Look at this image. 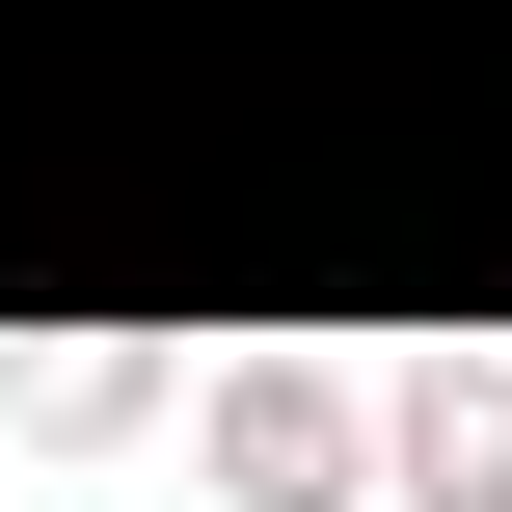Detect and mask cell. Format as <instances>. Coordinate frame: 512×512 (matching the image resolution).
Masks as SVG:
<instances>
[{
    "instance_id": "obj_1",
    "label": "cell",
    "mask_w": 512,
    "mask_h": 512,
    "mask_svg": "<svg viewBox=\"0 0 512 512\" xmlns=\"http://www.w3.org/2000/svg\"><path fill=\"white\" fill-rule=\"evenodd\" d=\"M216 486L243 512H324L351 486V405H324V378H216Z\"/></svg>"
},
{
    "instance_id": "obj_2",
    "label": "cell",
    "mask_w": 512,
    "mask_h": 512,
    "mask_svg": "<svg viewBox=\"0 0 512 512\" xmlns=\"http://www.w3.org/2000/svg\"><path fill=\"white\" fill-rule=\"evenodd\" d=\"M405 486L432 512H512V378H432V405H405Z\"/></svg>"
}]
</instances>
